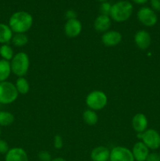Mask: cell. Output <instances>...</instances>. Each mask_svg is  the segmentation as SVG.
Returning a JSON list of instances; mask_svg holds the SVG:
<instances>
[{
  "label": "cell",
  "mask_w": 160,
  "mask_h": 161,
  "mask_svg": "<svg viewBox=\"0 0 160 161\" xmlns=\"http://www.w3.org/2000/svg\"><path fill=\"white\" fill-rule=\"evenodd\" d=\"M159 155H160V153H159Z\"/></svg>",
  "instance_id": "35"
},
{
  "label": "cell",
  "mask_w": 160,
  "mask_h": 161,
  "mask_svg": "<svg viewBox=\"0 0 160 161\" xmlns=\"http://www.w3.org/2000/svg\"><path fill=\"white\" fill-rule=\"evenodd\" d=\"M5 161H28V156L23 148L13 147L5 155Z\"/></svg>",
  "instance_id": "12"
},
{
  "label": "cell",
  "mask_w": 160,
  "mask_h": 161,
  "mask_svg": "<svg viewBox=\"0 0 160 161\" xmlns=\"http://www.w3.org/2000/svg\"><path fill=\"white\" fill-rule=\"evenodd\" d=\"M13 56V50L9 44H3L0 46V57L2 59L10 61Z\"/></svg>",
  "instance_id": "22"
},
{
  "label": "cell",
  "mask_w": 160,
  "mask_h": 161,
  "mask_svg": "<svg viewBox=\"0 0 160 161\" xmlns=\"http://www.w3.org/2000/svg\"><path fill=\"white\" fill-rule=\"evenodd\" d=\"M83 118L85 124H86L89 126L96 125L99 119L98 115L97 114L96 111L91 110L89 108L87 110H85L83 114Z\"/></svg>",
  "instance_id": "19"
},
{
  "label": "cell",
  "mask_w": 160,
  "mask_h": 161,
  "mask_svg": "<svg viewBox=\"0 0 160 161\" xmlns=\"http://www.w3.org/2000/svg\"><path fill=\"white\" fill-rule=\"evenodd\" d=\"M82 29H83V25H82L81 21L77 18L67 20L64 28L66 36L71 39L79 36Z\"/></svg>",
  "instance_id": "9"
},
{
  "label": "cell",
  "mask_w": 160,
  "mask_h": 161,
  "mask_svg": "<svg viewBox=\"0 0 160 161\" xmlns=\"http://www.w3.org/2000/svg\"><path fill=\"white\" fill-rule=\"evenodd\" d=\"M138 138L152 150H156L160 147V135L155 129H147L143 133L137 134Z\"/></svg>",
  "instance_id": "6"
},
{
  "label": "cell",
  "mask_w": 160,
  "mask_h": 161,
  "mask_svg": "<svg viewBox=\"0 0 160 161\" xmlns=\"http://www.w3.org/2000/svg\"><path fill=\"white\" fill-rule=\"evenodd\" d=\"M99 2H100V3H105V2H107L108 0H98Z\"/></svg>",
  "instance_id": "33"
},
{
  "label": "cell",
  "mask_w": 160,
  "mask_h": 161,
  "mask_svg": "<svg viewBox=\"0 0 160 161\" xmlns=\"http://www.w3.org/2000/svg\"><path fill=\"white\" fill-rule=\"evenodd\" d=\"M145 161H160V155L157 153H149Z\"/></svg>",
  "instance_id": "28"
},
{
  "label": "cell",
  "mask_w": 160,
  "mask_h": 161,
  "mask_svg": "<svg viewBox=\"0 0 160 161\" xmlns=\"http://www.w3.org/2000/svg\"><path fill=\"white\" fill-rule=\"evenodd\" d=\"M10 62L6 60H0V83L7 80L11 74Z\"/></svg>",
  "instance_id": "18"
},
{
  "label": "cell",
  "mask_w": 160,
  "mask_h": 161,
  "mask_svg": "<svg viewBox=\"0 0 160 161\" xmlns=\"http://www.w3.org/2000/svg\"><path fill=\"white\" fill-rule=\"evenodd\" d=\"M13 32L6 24L0 23V44H7L12 40Z\"/></svg>",
  "instance_id": "17"
},
{
  "label": "cell",
  "mask_w": 160,
  "mask_h": 161,
  "mask_svg": "<svg viewBox=\"0 0 160 161\" xmlns=\"http://www.w3.org/2000/svg\"><path fill=\"white\" fill-rule=\"evenodd\" d=\"M120 1H121V0H120Z\"/></svg>",
  "instance_id": "36"
},
{
  "label": "cell",
  "mask_w": 160,
  "mask_h": 161,
  "mask_svg": "<svg viewBox=\"0 0 160 161\" xmlns=\"http://www.w3.org/2000/svg\"><path fill=\"white\" fill-rule=\"evenodd\" d=\"M147 124L148 121L147 117L143 113H136L132 119V127L137 134L145 131L147 128Z\"/></svg>",
  "instance_id": "14"
},
{
  "label": "cell",
  "mask_w": 160,
  "mask_h": 161,
  "mask_svg": "<svg viewBox=\"0 0 160 161\" xmlns=\"http://www.w3.org/2000/svg\"><path fill=\"white\" fill-rule=\"evenodd\" d=\"M2 135V130H1V127H0V136H1Z\"/></svg>",
  "instance_id": "34"
},
{
  "label": "cell",
  "mask_w": 160,
  "mask_h": 161,
  "mask_svg": "<svg viewBox=\"0 0 160 161\" xmlns=\"http://www.w3.org/2000/svg\"><path fill=\"white\" fill-rule=\"evenodd\" d=\"M133 9V5L130 2L121 0L111 6L109 17L116 22H124L131 17Z\"/></svg>",
  "instance_id": "2"
},
{
  "label": "cell",
  "mask_w": 160,
  "mask_h": 161,
  "mask_svg": "<svg viewBox=\"0 0 160 161\" xmlns=\"http://www.w3.org/2000/svg\"><path fill=\"white\" fill-rule=\"evenodd\" d=\"M138 20L146 27H153L158 21V17L155 11L149 7H142L137 12Z\"/></svg>",
  "instance_id": "7"
},
{
  "label": "cell",
  "mask_w": 160,
  "mask_h": 161,
  "mask_svg": "<svg viewBox=\"0 0 160 161\" xmlns=\"http://www.w3.org/2000/svg\"><path fill=\"white\" fill-rule=\"evenodd\" d=\"M134 42L141 50H147L152 43L151 35L145 30H140L134 35Z\"/></svg>",
  "instance_id": "11"
},
{
  "label": "cell",
  "mask_w": 160,
  "mask_h": 161,
  "mask_svg": "<svg viewBox=\"0 0 160 161\" xmlns=\"http://www.w3.org/2000/svg\"><path fill=\"white\" fill-rule=\"evenodd\" d=\"M151 6L154 11L159 12L160 11V0H150Z\"/></svg>",
  "instance_id": "29"
},
{
  "label": "cell",
  "mask_w": 160,
  "mask_h": 161,
  "mask_svg": "<svg viewBox=\"0 0 160 161\" xmlns=\"http://www.w3.org/2000/svg\"><path fill=\"white\" fill-rule=\"evenodd\" d=\"M131 1L136 3V4H144V3H147L148 0H131Z\"/></svg>",
  "instance_id": "31"
},
{
  "label": "cell",
  "mask_w": 160,
  "mask_h": 161,
  "mask_svg": "<svg viewBox=\"0 0 160 161\" xmlns=\"http://www.w3.org/2000/svg\"><path fill=\"white\" fill-rule=\"evenodd\" d=\"M63 146H64V142H63L62 137L59 135H55L53 138V146L55 149H62Z\"/></svg>",
  "instance_id": "25"
},
{
  "label": "cell",
  "mask_w": 160,
  "mask_h": 161,
  "mask_svg": "<svg viewBox=\"0 0 160 161\" xmlns=\"http://www.w3.org/2000/svg\"><path fill=\"white\" fill-rule=\"evenodd\" d=\"M15 86L20 94H27L30 91V84L24 77H18L16 80Z\"/></svg>",
  "instance_id": "20"
},
{
  "label": "cell",
  "mask_w": 160,
  "mask_h": 161,
  "mask_svg": "<svg viewBox=\"0 0 160 161\" xmlns=\"http://www.w3.org/2000/svg\"><path fill=\"white\" fill-rule=\"evenodd\" d=\"M92 161H108L110 158V150L105 146H97L90 153Z\"/></svg>",
  "instance_id": "16"
},
{
  "label": "cell",
  "mask_w": 160,
  "mask_h": 161,
  "mask_svg": "<svg viewBox=\"0 0 160 161\" xmlns=\"http://www.w3.org/2000/svg\"><path fill=\"white\" fill-rule=\"evenodd\" d=\"M122 39V34L115 30H108L101 37L102 43L106 47H115L119 45Z\"/></svg>",
  "instance_id": "10"
},
{
  "label": "cell",
  "mask_w": 160,
  "mask_h": 161,
  "mask_svg": "<svg viewBox=\"0 0 160 161\" xmlns=\"http://www.w3.org/2000/svg\"><path fill=\"white\" fill-rule=\"evenodd\" d=\"M110 161H135L132 151L124 146H116L110 151Z\"/></svg>",
  "instance_id": "8"
},
{
  "label": "cell",
  "mask_w": 160,
  "mask_h": 161,
  "mask_svg": "<svg viewBox=\"0 0 160 161\" xmlns=\"http://www.w3.org/2000/svg\"><path fill=\"white\" fill-rule=\"evenodd\" d=\"M111 5L109 3H108V2L102 3L100 6V14H102V15L109 16L110 12H111Z\"/></svg>",
  "instance_id": "24"
},
{
  "label": "cell",
  "mask_w": 160,
  "mask_h": 161,
  "mask_svg": "<svg viewBox=\"0 0 160 161\" xmlns=\"http://www.w3.org/2000/svg\"><path fill=\"white\" fill-rule=\"evenodd\" d=\"M33 25V17L26 11H17L13 14L9 19L8 25L13 32L26 33Z\"/></svg>",
  "instance_id": "1"
},
{
  "label": "cell",
  "mask_w": 160,
  "mask_h": 161,
  "mask_svg": "<svg viewBox=\"0 0 160 161\" xmlns=\"http://www.w3.org/2000/svg\"><path fill=\"white\" fill-rule=\"evenodd\" d=\"M86 103L89 109L98 111L106 106L108 104V97L103 91H93L86 96Z\"/></svg>",
  "instance_id": "5"
},
{
  "label": "cell",
  "mask_w": 160,
  "mask_h": 161,
  "mask_svg": "<svg viewBox=\"0 0 160 161\" xmlns=\"http://www.w3.org/2000/svg\"><path fill=\"white\" fill-rule=\"evenodd\" d=\"M65 17L67 20H71V19H75L77 17V14L75 11L72 10V9H69L66 12Z\"/></svg>",
  "instance_id": "30"
},
{
  "label": "cell",
  "mask_w": 160,
  "mask_h": 161,
  "mask_svg": "<svg viewBox=\"0 0 160 161\" xmlns=\"http://www.w3.org/2000/svg\"><path fill=\"white\" fill-rule=\"evenodd\" d=\"M11 72L17 77H24L28 73L30 66L29 57L24 52H19L14 54L10 61Z\"/></svg>",
  "instance_id": "3"
},
{
  "label": "cell",
  "mask_w": 160,
  "mask_h": 161,
  "mask_svg": "<svg viewBox=\"0 0 160 161\" xmlns=\"http://www.w3.org/2000/svg\"><path fill=\"white\" fill-rule=\"evenodd\" d=\"M111 25V17H110L109 16L102 15V14H100V15L97 16V18L94 20L93 27L94 29H95L97 32L104 33L109 30Z\"/></svg>",
  "instance_id": "15"
},
{
  "label": "cell",
  "mask_w": 160,
  "mask_h": 161,
  "mask_svg": "<svg viewBox=\"0 0 160 161\" xmlns=\"http://www.w3.org/2000/svg\"><path fill=\"white\" fill-rule=\"evenodd\" d=\"M9 150V147L7 142L3 139H0V154H5L6 155Z\"/></svg>",
  "instance_id": "27"
},
{
  "label": "cell",
  "mask_w": 160,
  "mask_h": 161,
  "mask_svg": "<svg viewBox=\"0 0 160 161\" xmlns=\"http://www.w3.org/2000/svg\"><path fill=\"white\" fill-rule=\"evenodd\" d=\"M19 93L15 84L9 81L0 83V104L9 105L17 99Z\"/></svg>",
  "instance_id": "4"
},
{
  "label": "cell",
  "mask_w": 160,
  "mask_h": 161,
  "mask_svg": "<svg viewBox=\"0 0 160 161\" xmlns=\"http://www.w3.org/2000/svg\"><path fill=\"white\" fill-rule=\"evenodd\" d=\"M38 157H39V160L40 161H51L52 160V157L51 154L48 152V151L42 150L40 151L38 154Z\"/></svg>",
  "instance_id": "26"
},
{
  "label": "cell",
  "mask_w": 160,
  "mask_h": 161,
  "mask_svg": "<svg viewBox=\"0 0 160 161\" xmlns=\"http://www.w3.org/2000/svg\"><path fill=\"white\" fill-rule=\"evenodd\" d=\"M149 150L150 149L142 142H137L133 145L131 151L135 161H145L149 154Z\"/></svg>",
  "instance_id": "13"
},
{
  "label": "cell",
  "mask_w": 160,
  "mask_h": 161,
  "mask_svg": "<svg viewBox=\"0 0 160 161\" xmlns=\"http://www.w3.org/2000/svg\"><path fill=\"white\" fill-rule=\"evenodd\" d=\"M11 42L16 47H22L28 42V36L25 33H17V34H14Z\"/></svg>",
  "instance_id": "23"
},
{
  "label": "cell",
  "mask_w": 160,
  "mask_h": 161,
  "mask_svg": "<svg viewBox=\"0 0 160 161\" xmlns=\"http://www.w3.org/2000/svg\"><path fill=\"white\" fill-rule=\"evenodd\" d=\"M15 120L13 114L8 111H0V127L10 126Z\"/></svg>",
  "instance_id": "21"
},
{
  "label": "cell",
  "mask_w": 160,
  "mask_h": 161,
  "mask_svg": "<svg viewBox=\"0 0 160 161\" xmlns=\"http://www.w3.org/2000/svg\"><path fill=\"white\" fill-rule=\"evenodd\" d=\"M51 161H67L65 159L62 158V157H56V158L52 159Z\"/></svg>",
  "instance_id": "32"
}]
</instances>
